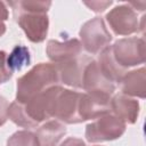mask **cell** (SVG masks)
Here are the masks:
<instances>
[{
	"instance_id": "8992f818",
	"label": "cell",
	"mask_w": 146,
	"mask_h": 146,
	"mask_svg": "<svg viewBox=\"0 0 146 146\" xmlns=\"http://www.w3.org/2000/svg\"><path fill=\"white\" fill-rule=\"evenodd\" d=\"M116 84L112 82L100 70L97 60L91 59L84 68L82 78V89L88 94L112 97Z\"/></svg>"
},
{
	"instance_id": "5bb4252c",
	"label": "cell",
	"mask_w": 146,
	"mask_h": 146,
	"mask_svg": "<svg viewBox=\"0 0 146 146\" xmlns=\"http://www.w3.org/2000/svg\"><path fill=\"white\" fill-rule=\"evenodd\" d=\"M97 63L103 71V73L115 84L120 83L121 79L123 75L127 73V68L122 67L114 58L113 52H112V47L107 46L105 49H103L99 52Z\"/></svg>"
},
{
	"instance_id": "603a6c76",
	"label": "cell",
	"mask_w": 146,
	"mask_h": 146,
	"mask_svg": "<svg viewBox=\"0 0 146 146\" xmlns=\"http://www.w3.org/2000/svg\"><path fill=\"white\" fill-rule=\"evenodd\" d=\"M5 32H6V25L3 22L0 21V36H2L5 34Z\"/></svg>"
},
{
	"instance_id": "52a82bcc",
	"label": "cell",
	"mask_w": 146,
	"mask_h": 146,
	"mask_svg": "<svg viewBox=\"0 0 146 146\" xmlns=\"http://www.w3.org/2000/svg\"><path fill=\"white\" fill-rule=\"evenodd\" d=\"M105 18L116 35H130L139 30L137 13L129 5L114 7L106 14Z\"/></svg>"
},
{
	"instance_id": "9c48e42d",
	"label": "cell",
	"mask_w": 146,
	"mask_h": 146,
	"mask_svg": "<svg viewBox=\"0 0 146 146\" xmlns=\"http://www.w3.org/2000/svg\"><path fill=\"white\" fill-rule=\"evenodd\" d=\"M91 60L89 56L80 55L73 59L55 64L59 82L74 88H82V78L84 68Z\"/></svg>"
},
{
	"instance_id": "ba28073f",
	"label": "cell",
	"mask_w": 146,
	"mask_h": 146,
	"mask_svg": "<svg viewBox=\"0 0 146 146\" xmlns=\"http://www.w3.org/2000/svg\"><path fill=\"white\" fill-rule=\"evenodd\" d=\"M81 92L62 88L59 91L56 103L54 117L59 122L67 124L81 123V117L79 115V100Z\"/></svg>"
},
{
	"instance_id": "9a60e30c",
	"label": "cell",
	"mask_w": 146,
	"mask_h": 146,
	"mask_svg": "<svg viewBox=\"0 0 146 146\" xmlns=\"http://www.w3.org/2000/svg\"><path fill=\"white\" fill-rule=\"evenodd\" d=\"M65 133V125L57 120H52L42 124L38 129L35 135L38 137L40 146H57Z\"/></svg>"
},
{
	"instance_id": "44dd1931",
	"label": "cell",
	"mask_w": 146,
	"mask_h": 146,
	"mask_svg": "<svg viewBox=\"0 0 146 146\" xmlns=\"http://www.w3.org/2000/svg\"><path fill=\"white\" fill-rule=\"evenodd\" d=\"M59 146H86L84 141L80 138H75V137H68L67 139H65Z\"/></svg>"
},
{
	"instance_id": "7c38bea8",
	"label": "cell",
	"mask_w": 146,
	"mask_h": 146,
	"mask_svg": "<svg viewBox=\"0 0 146 146\" xmlns=\"http://www.w3.org/2000/svg\"><path fill=\"white\" fill-rule=\"evenodd\" d=\"M111 113L121 119L125 124H133L139 115V103L127 95H115L111 99Z\"/></svg>"
},
{
	"instance_id": "5b68a950",
	"label": "cell",
	"mask_w": 146,
	"mask_h": 146,
	"mask_svg": "<svg viewBox=\"0 0 146 146\" xmlns=\"http://www.w3.org/2000/svg\"><path fill=\"white\" fill-rule=\"evenodd\" d=\"M111 47L115 60L122 67L137 66L145 62V41L141 38L119 39Z\"/></svg>"
},
{
	"instance_id": "e0dca14e",
	"label": "cell",
	"mask_w": 146,
	"mask_h": 146,
	"mask_svg": "<svg viewBox=\"0 0 146 146\" xmlns=\"http://www.w3.org/2000/svg\"><path fill=\"white\" fill-rule=\"evenodd\" d=\"M7 146H40V143L34 132L19 130L8 138Z\"/></svg>"
},
{
	"instance_id": "3957f363",
	"label": "cell",
	"mask_w": 146,
	"mask_h": 146,
	"mask_svg": "<svg viewBox=\"0 0 146 146\" xmlns=\"http://www.w3.org/2000/svg\"><path fill=\"white\" fill-rule=\"evenodd\" d=\"M125 125L121 119L112 113L102 115L86 127V139L89 143L115 140L124 133Z\"/></svg>"
},
{
	"instance_id": "6da1fadb",
	"label": "cell",
	"mask_w": 146,
	"mask_h": 146,
	"mask_svg": "<svg viewBox=\"0 0 146 146\" xmlns=\"http://www.w3.org/2000/svg\"><path fill=\"white\" fill-rule=\"evenodd\" d=\"M9 6L14 10V17L17 24L24 31L26 38L34 43L44 41L48 34L49 17L48 9L50 1H10Z\"/></svg>"
},
{
	"instance_id": "7a4b0ae2",
	"label": "cell",
	"mask_w": 146,
	"mask_h": 146,
	"mask_svg": "<svg viewBox=\"0 0 146 146\" xmlns=\"http://www.w3.org/2000/svg\"><path fill=\"white\" fill-rule=\"evenodd\" d=\"M58 83L60 82L55 64L39 63L17 80L16 102L24 104Z\"/></svg>"
},
{
	"instance_id": "30bf717a",
	"label": "cell",
	"mask_w": 146,
	"mask_h": 146,
	"mask_svg": "<svg viewBox=\"0 0 146 146\" xmlns=\"http://www.w3.org/2000/svg\"><path fill=\"white\" fill-rule=\"evenodd\" d=\"M111 99L112 97L103 95L81 94L79 100V115L81 121L84 122L111 113Z\"/></svg>"
},
{
	"instance_id": "2e32d148",
	"label": "cell",
	"mask_w": 146,
	"mask_h": 146,
	"mask_svg": "<svg viewBox=\"0 0 146 146\" xmlns=\"http://www.w3.org/2000/svg\"><path fill=\"white\" fill-rule=\"evenodd\" d=\"M31 63L30 51L25 46H15L9 55H7V65L11 72L21 71L24 66H29Z\"/></svg>"
},
{
	"instance_id": "7402d4cb",
	"label": "cell",
	"mask_w": 146,
	"mask_h": 146,
	"mask_svg": "<svg viewBox=\"0 0 146 146\" xmlns=\"http://www.w3.org/2000/svg\"><path fill=\"white\" fill-rule=\"evenodd\" d=\"M6 19H8V9L6 7V3L0 1V21L5 22Z\"/></svg>"
},
{
	"instance_id": "ac0fdd59",
	"label": "cell",
	"mask_w": 146,
	"mask_h": 146,
	"mask_svg": "<svg viewBox=\"0 0 146 146\" xmlns=\"http://www.w3.org/2000/svg\"><path fill=\"white\" fill-rule=\"evenodd\" d=\"M13 75V72L7 65V54L3 50H0V83L7 82Z\"/></svg>"
},
{
	"instance_id": "8fae6325",
	"label": "cell",
	"mask_w": 146,
	"mask_h": 146,
	"mask_svg": "<svg viewBox=\"0 0 146 146\" xmlns=\"http://www.w3.org/2000/svg\"><path fill=\"white\" fill-rule=\"evenodd\" d=\"M82 44L78 39H70L63 42L57 40H49L46 52L48 58L55 64L73 59L81 55Z\"/></svg>"
},
{
	"instance_id": "ffe728a7",
	"label": "cell",
	"mask_w": 146,
	"mask_h": 146,
	"mask_svg": "<svg viewBox=\"0 0 146 146\" xmlns=\"http://www.w3.org/2000/svg\"><path fill=\"white\" fill-rule=\"evenodd\" d=\"M113 2L112 1H91V2H84L86 6H88L91 10L96 13H102L104 11L108 6H111Z\"/></svg>"
},
{
	"instance_id": "277c9868",
	"label": "cell",
	"mask_w": 146,
	"mask_h": 146,
	"mask_svg": "<svg viewBox=\"0 0 146 146\" xmlns=\"http://www.w3.org/2000/svg\"><path fill=\"white\" fill-rule=\"evenodd\" d=\"M79 35L82 47L91 55L99 54L112 41V34L108 32L104 19L99 16L86 22L81 26Z\"/></svg>"
},
{
	"instance_id": "4fadbf2b",
	"label": "cell",
	"mask_w": 146,
	"mask_h": 146,
	"mask_svg": "<svg viewBox=\"0 0 146 146\" xmlns=\"http://www.w3.org/2000/svg\"><path fill=\"white\" fill-rule=\"evenodd\" d=\"M120 88L123 95L139 97L144 99L146 97V70L140 67L127 72L120 81Z\"/></svg>"
},
{
	"instance_id": "cb8c5ba5",
	"label": "cell",
	"mask_w": 146,
	"mask_h": 146,
	"mask_svg": "<svg viewBox=\"0 0 146 146\" xmlns=\"http://www.w3.org/2000/svg\"><path fill=\"white\" fill-rule=\"evenodd\" d=\"M96 146H99V145H96Z\"/></svg>"
},
{
	"instance_id": "d6986e66",
	"label": "cell",
	"mask_w": 146,
	"mask_h": 146,
	"mask_svg": "<svg viewBox=\"0 0 146 146\" xmlns=\"http://www.w3.org/2000/svg\"><path fill=\"white\" fill-rule=\"evenodd\" d=\"M8 110H9L8 100L3 96H0V127L3 125L8 120Z\"/></svg>"
}]
</instances>
